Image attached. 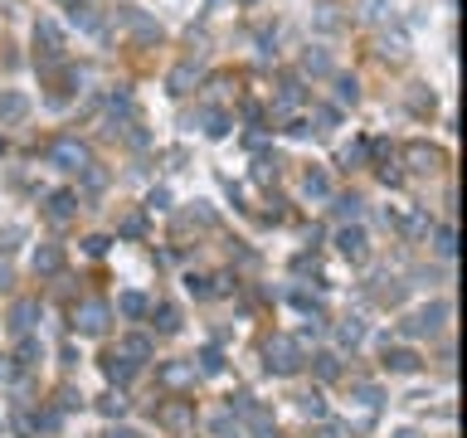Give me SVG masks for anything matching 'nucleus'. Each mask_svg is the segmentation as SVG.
I'll list each match as a JSON object with an SVG mask.
<instances>
[{
  "instance_id": "1",
  "label": "nucleus",
  "mask_w": 467,
  "mask_h": 438,
  "mask_svg": "<svg viewBox=\"0 0 467 438\" xmlns=\"http://www.w3.org/2000/svg\"><path fill=\"white\" fill-rule=\"evenodd\" d=\"M54 156H59V161H69V166H83V146H74V141H59V146H54Z\"/></svg>"
},
{
  "instance_id": "2",
  "label": "nucleus",
  "mask_w": 467,
  "mask_h": 438,
  "mask_svg": "<svg viewBox=\"0 0 467 438\" xmlns=\"http://www.w3.org/2000/svg\"><path fill=\"white\" fill-rule=\"evenodd\" d=\"M20 112H25V98H5L0 103V117H20Z\"/></svg>"
},
{
  "instance_id": "3",
  "label": "nucleus",
  "mask_w": 467,
  "mask_h": 438,
  "mask_svg": "<svg viewBox=\"0 0 467 438\" xmlns=\"http://www.w3.org/2000/svg\"><path fill=\"white\" fill-rule=\"evenodd\" d=\"M0 151H5V141H0Z\"/></svg>"
}]
</instances>
